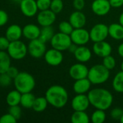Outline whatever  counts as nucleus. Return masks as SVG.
I'll return each instance as SVG.
<instances>
[{
  "label": "nucleus",
  "instance_id": "c756f323",
  "mask_svg": "<svg viewBox=\"0 0 123 123\" xmlns=\"http://www.w3.org/2000/svg\"><path fill=\"white\" fill-rule=\"evenodd\" d=\"M91 122L94 123H103L106 120V114L104 110L96 109L91 115Z\"/></svg>",
  "mask_w": 123,
  "mask_h": 123
},
{
  "label": "nucleus",
  "instance_id": "473e14b6",
  "mask_svg": "<svg viewBox=\"0 0 123 123\" xmlns=\"http://www.w3.org/2000/svg\"><path fill=\"white\" fill-rule=\"evenodd\" d=\"M64 7V4L62 0H51L50 9L55 14L59 13Z\"/></svg>",
  "mask_w": 123,
  "mask_h": 123
},
{
  "label": "nucleus",
  "instance_id": "39448f33",
  "mask_svg": "<svg viewBox=\"0 0 123 123\" xmlns=\"http://www.w3.org/2000/svg\"><path fill=\"white\" fill-rule=\"evenodd\" d=\"M28 52V47L20 40L10 42L7 49V53L11 58L14 60H21L24 58Z\"/></svg>",
  "mask_w": 123,
  "mask_h": 123
},
{
  "label": "nucleus",
  "instance_id": "c9c22d12",
  "mask_svg": "<svg viewBox=\"0 0 123 123\" xmlns=\"http://www.w3.org/2000/svg\"><path fill=\"white\" fill-rule=\"evenodd\" d=\"M36 3L38 10H46L50 9L51 0H37Z\"/></svg>",
  "mask_w": 123,
  "mask_h": 123
},
{
  "label": "nucleus",
  "instance_id": "423d86ee",
  "mask_svg": "<svg viewBox=\"0 0 123 123\" xmlns=\"http://www.w3.org/2000/svg\"><path fill=\"white\" fill-rule=\"evenodd\" d=\"M50 43L53 48H55L60 51L68 50L69 47L72 43L70 35L62 33L61 32L54 34Z\"/></svg>",
  "mask_w": 123,
  "mask_h": 123
},
{
  "label": "nucleus",
  "instance_id": "7ed1b4c3",
  "mask_svg": "<svg viewBox=\"0 0 123 123\" xmlns=\"http://www.w3.org/2000/svg\"><path fill=\"white\" fill-rule=\"evenodd\" d=\"M13 81L15 89L22 94L31 92L36 86L34 77L27 72H20Z\"/></svg>",
  "mask_w": 123,
  "mask_h": 123
},
{
  "label": "nucleus",
  "instance_id": "49530a36",
  "mask_svg": "<svg viewBox=\"0 0 123 123\" xmlns=\"http://www.w3.org/2000/svg\"><path fill=\"white\" fill-rule=\"evenodd\" d=\"M119 21H120V24H121L123 26V12L120 14V16Z\"/></svg>",
  "mask_w": 123,
  "mask_h": 123
},
{
  "label": "nucleus",
  "instance_id": "8fccbe9b",
  "mask_svg": "<svg viewBox=\"0 0 123 123\" xmlns=\"http://www.w3.org/2000/svg\"><path fill=\"white\" fill-rule=\"evenodd\" d=\"M121 69H122V71H123V61L122 64H121Z\"/></svg>",
  "mask_w": 123,
  "mask_h": 123
},
{
  "label": "nucleus",
  "instance_id": "58836bf2",
  "mask_svg": "<svg viewBox=\"0 0 123 123\" xmlns=\"http://www.w3.org/2000/svg\"><path fill=\"white\" fill-rule=\"evenodd\" d=\"M10 44V41L8 38L5 37H0V50H7L9 45Z\"/></svg>",
  "mask_w": 123,
  "mask_h": 123
},
{
  "label": "nucleus",
  "instance_id": "ea45409f",
  "mask_svg": "<svg viewBox=\"0 0 123 123\" xmlns=\"http://www.w3.org/2000/svg\"><path fill=\"white\" fill-rule=\"evenodd\" d=\"M8 14L5 11L0 9V27H2L4 25H6L8 22Z\"/></svg>",
  "mask_w": 123,
  "mask_h": 123
},
{
  "label": "nucleus",
  "instance_id": "e433bc0d",
  "mask_svg": "<svg viewBox=\"0 0 123 123\" xmlns=\"http://www.w3.org/2000/svg\"><path fill=\"white\" fill-rule=\"evenodd\" d=\"M17 121V120L9 112L0 117V123H15Z\"/></svg>",
  "mask_w": 123,
  "mask_h": 123
},
{
  "label": "nucleus",
  "instance_id": "4c0bfd02",
  "mask_svg": "<svg viewBox=\"0 0 123 123\" xmlns=\"http://www.w3.org/2000/svg\"><path fill=\"white\" fill-rule=\"evenodd\" d=\"M111 117L115 120H120L123 115V110L120 108H115L111 111Z\"/></svg>",
  "mask_w": 123,
  "mask_h": 123
},
{
  "label": "nucleus",
  "instance_id": "f704fd0d",
  "mask_svg": "<svg viewBox=\"0 0 123 123\" xmlns=\"http://www.w3.org/2000/svg\"><path fill=\"white\" fill-rule=\"evenodd\" d=\"M12 79L5 72L0 74V86L3 87H7L12 84Z\"/></svg>",
  "mask_w": 123,
  "mask_h": 123
},
{
  "label": "nucleus",
  "instance_id": "a18cd8bd",
  "mask_svg": "<svg viewBox=\"0 0 123 123\" xmlns=\"http://www.w3.org/2000/svg\"><path fill=\"white\" fill-rule=\"evenodd\" d=\"M118 53L121 57L123 58V43H121L118 47Z\"/></svg>",
  "mask_w": 123,
  "mask_h": 123
},
{
  "label": "nucleus",
  "instance_id": "0eeeda50",
  "mask_svg": "<svg viewBox=\"0 0 123 123\" xmlns=\"http://www.w3.org/2000/svg\"><path fill=\"white\" fill-rule=\"evenodd\" d=\"M91 40L94 42H100L105 40L109 35V27L103 23L95 25L89 32Z\"/></svg>",
  "mask_w": 123,
  "mask_h": 123
},
{
  "label": "nucleus",
  "instance_id": "09e8293b",
  "mask_svg": "<svg viewBox=\"0 0 123 123\" xmlns=\"http://www.w3.org/2000/svg\"><path fill=\"white\" fill-rule=\"evenodd\" d=\"M120 123H123V116L121 117V118H120Z\"/></svg>",
  "mask_w": 123,
  "mask_h": 123
},
{
  "label": "nucleus",
  "instance_id": "37998d69",
  "mask_svg": "<svg viewBox=\"0 0 123 123\" xmlns=\"http://www.w3.org/2000/svg\"><path fill=\"white\" fill-rule=\"evenodd\" d=\"M112 7L119 8L123 5V0H109Z\"/></svg>",
  "mask_w": 123,
  "mask_h": 123
},
{
  "label": "nucleus",
  "instance_id": "a878e982",
  "mask_svg": "<svg viewBox=\"0 0 123 123\" xmlns=\"http://www.w3.org/2000/svg\"><path fill=\"white\" fill-rule=\"evenodd\" d=\"M90 118L85 111H75L71 116L72 123H88Z\"/></svg>",
  "mask_w": 123,
  "mask_h": 123
},
{
  "label": "nucleus",
  "instance_id": "cd10ccee",
  "mask_svg": "<svg viewBox=\"0 0 123 123\" xmlns=\"http://www.w3.org/2000/svg\"><path fill=\"white\" fill-rule=\"evenodd\" d=\"M54 35V32L51 26H46V27H43V28L41 29V34L38 38L41 41L46 43L48 41H51Z\"/></svg>",
  "mask_w": 123,
  "mask_h": 123
},
{
  "label": "nucleus",
  "instance_id": "4468645a",
  "mask_svg": "<svg viewBox=\"0 0 123 123\" xmlns=\"http://www.w3.org/2000/svg\"><path fill=\"white\" fill-rule=\"evenodd\" d=\"M111 7L109 0H94L91 4L92 11L98 16H104L107 14L109 12Z\"/></svg>",
  "mask_w": 123,
  "mask_h": 123
},
{
  "label": "nucleus",
  "instance_id": "aec40b11",
  "mask_svg": "<svg viewBox=\"0 0 123 123\" xmlns=\"http://www.w3.org/2000/svg\"><path fill=\"white\" fill-rule=\"evenodd\" d=\"M22 35V28L18 25H11L6 30L5 36L10 42L18 40Z\"/></svg>",
  "mask_w": 123,
  "mask_h": 123
},
{
  "label": "nucleus",
  "instance_id": "72a5a7b5",
  "mask_svg": "<svg viewBox=\"0 0 123 123\" xmlns=\"http://www.w3.org/2000/svg\"><path fill=\"white\" fill-rule=\"evenodd\" d=\"M8 112L10 115H12L17 120H18L21 117V115H22V110H21V107L19 106V105L9 106Z\"/></svg>",
  "mask_w": 123,
  "mask_h": 123
},
{
  "label": "nucleus",
  "instance_id": "de8ad7c7",
  "mask_svg": "<svg viewBox=\"0 0 123 123\" xmlns=\"http://www.w3.org/2000/svg\"><path fill=\"white\" fill-rule=\"evenodd\" d=\"M13 2H15V3H17V4H20V2L22 1V0H12Z\"/></svg>",
  "mask_w": 123,
  "mask_h": 123
},
{
  "label": "nucleus",
  "instance_id": "7c9ffc66",
  "mask_svg": "<svg viewBox=\"0 0 123 123\" xmlns=\"http://www.w3.org/2000/svg\"><path fill=\"white\" fill-rule=\"evenodd\" d=\"M59 30L61 32L70 35V34L74 30V27H72V25L70 24V22L62 21L59 25Z\"/></svg>",
  "mask_w": 123,
  "mask_h": 123
},
{
  "label": "nucleus",
  "instance_id": "9d476101",
  "mask_svg": "<svg viewBox=\"0 0 123 123\" xmlns=\"http://www.w3.org/2000/svg\"><path fill=\"white\" fill-rule=\"evenodd\" d=\"M56 20V14L50 9L41 10L37 15V22L42 26H51Z\"/></svg>",
  "mask_w": 123,
  "mask_h": 123
},
{
  "label": "nucleus",
  "instance_id": "2eb2a0df",
  "mask_svg": "<svg viewBox=\"0 0 123 123\" xmlns=\"http://www.w3.org/2000/svg\"><path fill=\"white\" fill-rule=\"evenodd\" d=\"M20 7L22 13L28 17L35 16L38 10L35 0H22L20 4Z\"/></svg>",
  "mask_w": 123,
  "mask_h": 123
},
{
  "label": "nucleus",
  "instance_id": "f257e3e1",
  "mask_svg": "<svg viewBox=\"0 0 123 123\" xmlns=\"http://www.w3.org/2000/svg\"><path fill=\"white\" fill-rule=\"evenodd\" d=\"M88 97L91 105L96 109L104 111L108 110L113 102V96L111 92L103 88L91 89L88 92Z\"/></svg>",
  "mask_w": 123,
  "mask_h": 123
},
{
  "label": "nucleus",
  "instance_id": "bb28decb",
  "mask_svg": "<svg viewBox=\"0 0 123 123\" xmlns=\"http://www.w3.org/2000/svg\"><path fill=\"white\" fill-rule=\"evenodd\" d=\"M48 104L49 102L45 97H37L35 99L32 109L36 112H43L46 109Z\"/></svg>",
  "mask_w": 123,
  "mask_h": 123
},
{
  "label": "nucleus",
  "instance_id": "c85d7f7f",
  "mask_svg": "<svg viewBox=\"0 0 123 123\" xmlns=\"http://www.w3.org/2000/svg\"><path fill=\"white\" fill-rule=\"evenodd\" d=\"M112 87L117 92H123V71L118 72L114 77L112 81Z\"/></svg>",
  "mask_w": 123,
  "mask_h": 123
},
{
  "label": "nucleus",
  "instance_id": "1a4fd4ad",
  "mask_svg": "<svg viewBox=\"0 0 123 123\" xmlns=\"http://www.w3.org/2000/svg\"><path fill=\"white\" fill-rule=\"evenodd\" d=\"M70 38L72 42L78 46L87 44L91 40L89 32L86 29H83V27L74 29L70 34Z\"/></svg>",
  "mask_w": 123,
  "mask_h": 123
},
{
  "label": "nucleus",
  "instance_id": "6ab92c4d",
  "mask_svg": "<svg viewBox=\"0 0 123 123\" xmlns=\"http://www.w3.org/2000/svg\"><path fill=\"white\" fill-rule=\"evenodd\" d=\"M74 55L76 60H78L80 63H86L91 58L92 54L88 48L84 45H79L75 51Z\"/></svg>",
  "mask_w": 123,
  "mask_h": 123
},
{
  "label": "nucleus",
  "instance_id": "c03bdc74",
  "mask_svg": "<svg viewBox=\"0 0 123 123\" xmlns=\"http://www.w3.org/2000/svg\"><path fill=\"white\" fill-rule=\"evenodd\" d=\"M77 48H78V45H77L76 44H75V43H72L70 45V46L69 47L68 50H69V51H70V52H71V53H75V51L76 50Z\"/></svg>",
  "mask_w": 123,
  "mask_h": 123
},
{
  "label": "nucleus",
  "instance_id": "393cba45",
  "mask_svg": "<svg viewBox=\"0 0 123 123\" xmlns=\"http://www.w3.org/2000/svg\"><path fill=\"white\" fill-rule=\"evenodd\" d=\"M35 99H36V97L31 92L23 93L22 94V96H21L20 105L24 108L30 109L33 107Z\"/></svg>",
  "mask_w": 123,
  "mask_h": 123
},
{
  "label": "nucleus",
  "instance_id": "4be33fe9",
  "mask_svg": "<svg viewBox=\"0 0 123 123\" xmlns=\"http://www.w3.org/2000/svg\"><path fill=\"white\" fill-rule=\"evenodd\" d=\"M109 35L115 40L123 39V26L121 24L113 23L109 26Z\"/></svg>",
  "mask_w": 123,
  "mask_h": 123
},
{
  "label": "nucleus",
  "instance_id": "dca6fc26",
  "mask_svg": "<svg viewBox=\"0 0 123 123\" xmlns=\"http://www.w3.org/2000/svg\"><path fill=\"white\" fill-rule=\"evenodd\" d=\"M94 53L101 58H104L109 55H111L112 48L111 45L109 43L105 42L104 40L96 42L93 45Z\"/></svg>",
  "mask_w": 123,
  "mask_h": 123
},
{
  "label": "nucleus",
  "instance_id": "a211bd4d",
  "mask_svg": "<svg viewBox=\"0 0 123 123\" xmlns=\"http://www.w3.org/2000/svg\"><path fill=\"white\" fill-rule=\"evenodd\" d=\"M41 29L34 24H28L22 28V35L30 40H35L39 37Z\"/></svg>",
  "mask_w": 123,
  "mask_h": 123
},
{
  "label": "nucleus",
  "instance_id": "f03ea898",
  "mask_svg": "<svg viewBox=\"0 0 123 123\" xmlns=\"http://www.w3.org/2000/svg\"><path fill=\"white\" fill-rule=\"evenodd\" d=\"M45 97L49 105L55 108L60 109L66 105L68 101V93L63 86L54 85L46 90Z\"/></svg>",
  "mask_w": 123,
  "mask_h": 123
},
{
  "label": "nucleus",
  "instance_id": "5701e85b",
  "mask_svg": "<svg viewBox=\"0 0 123 123\" xmlns=\"http://www.w3.org/2000/svg\"><path fill=\"white\" fill-rule=\"evenodd\" d=\"M11 66V57L5 50H0V74L5 73Z\"/></svg>",
  "mask_w": 123,
  "mask_h": 123
},
{
  "label": "nucleus",
  "instance_id": "6e6552de",
  "mask_svg": "<svg viewBox=\"0 0 123 123\" xmlns=\"http://www.w3.org/2000/svg\"><path fill=\"white\" fill-rule=\"evenodd\" d=\"M28 50L32 57L35 58H41L42 56H44L46 52V43L41 41L39 38L32 40L28 44Z\"/></svg>",
  "mask_w": 123,
  "mask_h": 123
},
{
  "label": "nucleus",
  "instance_id": "f3484780",
  "mask_svg": "<svg viewBox=\"0 0 123 123\" xmlns=\"http://www.w3.org/2000/svg\"><path fill=\"white\" fill-rule=\"evenodd\" d=\"M69 22L72 25L74 29L82 28L86 23V17L81 11L76 10L70 14Z\"/></svg>",
  "mask_w": 123,
  "mask_h": 123
},
{
  "label": "nucleus",
  "instance_id": "2f4dec72",
  "mask_svg": "<svg viewBox=\"0 0 123 123\" xmlns=\"http://www.w3.org/2000/svg\"><path fill=\"white\" fill-rule=\"evenodd\" d=\"M102 64L109 70H112L116 66L115 58L113 56H112L111 55H109L103 58V63Z\"/></svg>",
  "mask_w": 123,
  "mask_h": 123
},
{
  "label": "nucleus",
  "instance_id": "79ce46f5",
  "mask_svg": "<svg viewBox=\"0 0 123 123\" xmlns=\"http://www.w3.org/2000/svg\"><path fill=\"white\" fill-rule=\"evenodd\" d=\"M73 6L76 10H82L85 6L84 0H73Z\"/></svg>",
  "mask_w": 123,
  "mask_h": 123
},
{
  "label": "nucleus",
  "instance_id": "f8f14e48",
  "mask_svg": "<svg viewBox=\"0 0 123 123\" xmlns=\"http://www.w3.org/2000/svg\"><path fill=\"white\" fill-rule=\"evenodd\" d=\"M44 59L46 62L52 66H59L63 61V55L62 51L52 48L46 50L44 55Z\"/></svg>",
  "mask_w": 123,
  "mask_h": 123
},
{
  "label": "nucleus",
  "instance_id": "412c9836",
  "mask_svg": "<svg viewBox=\"0 0 123 123\" xmlns=\"http://www.w3.org/2000/svg\"><path fill=\"white\" fill-rule=\"evenodd\" d=\"M91 82L88 78L75 80L73 84V90L77 94H86L91 88Z\"/></svg>",
  "mask_w": 123,
  "mask_h": 123
},
{
  "label": "nucleus",
  "instance_id": "9b49d317",
  "mask_svg": "<svg viewBox=\"0 0 123 123\" xmlns=\"http://www.w3.org/2000/svg\"><path fill=\"white\" fill-rule=\"evenodd\" d=\"M88 71L89 69L88 67L83 64V63H80L72 65L69 70V74L70 77H72L73 79L78 80L88 78Z\"/></svg>",
  "mask_w": 123,
  "mask_h": 123
},
{
  "label": "nucleus",
  "instance_id": "a19ab883",
  "mask_svg": "<svg viewBox=\"0 0 123 123\" xmlns=\"http://www.w3.org/2000/svg\"><path fill=\"white\" fill-rule=\"evenodd\" d=\"M13 80H14V79L19 74V71H18V69L17 68H15V67H14V66H10V67L8 68V70L7 71V72H6Z\"/></svg>",
  "mask_w": 123,
  "mask_h": 123
},
{
  "label": "nucleus",
  "instance_id": "20e7f679",
  "mask_svg": "<svg viewBox=\"0 0 123 123\" xmlns=\"http://www.w3.org/2000/svg\"><path fill=\"white\" fill-rule=\"evenodd\" d=\"M110 72L103 64L92 66L88 71V79L92 84H101L106 82L109 78Z\"/></svg>",
  "mask_w": 123,
  "mask_h": 123
},
{
  "label": "nucleus",
  "instance_id": "ddd939ff",
  "mask_svg": "<svg viewBox=\"0 0 123 123\" xmlns=\"http://www.w3.org/2000/svg\"><path fill=\"white\" fill-rule=\"evenodd\" d=\"M90 105L91 104L88 95L84 94L76 95L72 99L71 102L72 108L75 111H86Z\"/></svg>",
  "mask_w": 123,
  "mask_h": 123
},
{
  "label": "nucleus",
  "instance_id": "b1692460",
  "mask_svg": "<svg viewBox=\"0 0 123 123\" xmlns=\"http://www.w3.org/2000/svg\"><path fill=\"white\" fill-rule=\"evenodd\" d=\"M21 96H22V93L20 92L17 89L9 92L6 97L7 104L9 106H14V105H20Z\"/></svg>",
  "mask_w": 123,
  "mask_h": 123
}]
</instances>
